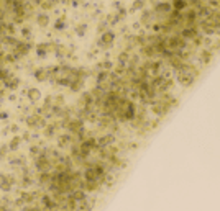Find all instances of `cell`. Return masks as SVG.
Instances as JSON below:
<instances>
[{
	"instance_id": "6da1fadb",
	"label": "cell",
	"mask_w": 220,
	"mask_h": 211,
	"mask_svg": "<svg viewBox=\"0 0 220 211\" xmlns=\"http://www.w3.org/2000/svg\"><path fill=\"white\" fill-rule=\"evenodd\" d=\"M40 92L36 90V88H31V90H28V98L31 100V102H36V100H40Z\"/></svg>"
},
{
	"instance_id": "7a4b0ae2",
	"label": "cell",
	"mask_w": 220,
	"mask_h": 211,
	"mask_svg": "<svg viewBox=\"0 0 220 211\" xmlns=\"http://www.w3.org/2000/svg\"><path fill=\"white\" fill-rule=\"evenodd\" d=\"M36 21H38V25H40L41 28H45L48 25V15H45V13L38 15V20H36Z\"/></svg>"
},
{
	"instance_id": "3957f363",
	"label": "cell",
	"mask_w": 220,
	"mask_h": 211,
	"mask_svg": "<svg viewBox=\"0 0 220 211\" xmlns=\"http://www.w3.org/2000/svg\"><path fill=\"white\" fill-rule=\"evenodd\" d=\"M45 77H46V74H45L43 69H38V71L35 72V79L36 80H45Z\"/></svg>"
},
{
	"instance_id": "277c9868",
	"label": "cell",
	"mask_w": 220,
	"mask_h": 211,
	"mask_svg": "<svg viewBox=\"0 0 220 211\" xmlns=\"http://www.w3.org/2000/svg\"><path fill=\"white\" fill-rule=\"evenodd\" d=\"M21 142V139L18 138V136H15L13 139H12V142H10V149H17L18 147V144Z\"/></svg>"
},
{
	"instance_id": "5b68a950",
	"label": "cell",
	"mask_w": 220,
	"mask_h": 211,
	"mask_svg": "<svg viewBox=\"0 0 220 211\" xmlns=\"http://www.w3.org/2000/svg\"><path fill=\"white\" fill-rule=\"evenodd\" d=\"M38 56H45L46 54V49H45V44H38V49H36Z\"/></svg>"
},
{
	"instance_id": "8992f818",
	"label": "cell",
	"mask_w": 220,
	"mask_h": 211,
	"mask_svg": "<svg viewBox=\"0 0 220 211\" xmlns=\"http://www.w3.org/2000/svg\"><path fill=\"white\" fill-rule=\"evenodd\" d=\"M0 188H2L3 191H8L10 188H12V187H10V183H7V182L3 180V182H2V185H0Z\"/></svg>"
},
{
	"instance_id": "52a82bcc",
	"label": "cell",
	"mask_w": 220,
	"mask_h": 211,
	"mask_svg": "<svg viewBox=\"0 0 220 211\" xmlns=\"http://www.w3.org/2000/svg\"><path fill=\"white\" fill-rule=\"evenodd\" d=\"M21 34H23V36H28V34H30V30H28L27 26H25V28H21Z\"/></svg>"
},
{
	"instance_id": "ba28073f",
	"label": "cell",
	"mask_w": 220,
	"mask_h": 211,
	"mask_svg": "<svg viewBox=\"0 0 220 211\" xmlns=\"http://www.w3.org/2000/svg\"><path fill=\"white\" fill-rule=\"evenodd\" d=\"M7 118H8V113L0 111V119H7Z\"/></svg>"
},
{
	"instance_id": "9c48e42d",
	"label": "cell",
	"mask_w": 220,
	"mask_h": 211,
	"mask_svg": "<svg viewBox=\"0 0 220 211\" xmlns=\"http://www.w3.org/2000/svg\"><path fill=\"white\" fill-rule=\"evenodd\" d=\"M0 53H2V51H0Z\"/></svg>"
}]
</instances>
